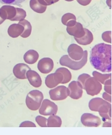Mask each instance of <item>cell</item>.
<instances>
[{
    "mask_svg": "<svg viewBox=\"0 0 112 135\" xmlns=\"http://www.w3.org/2000/svg\"><path fill=\"white\" fill-rule=\"evenodd\" d=\"M50 95L52 100H64L69 95V92L67 88L63 86L51 90Z\"/></svg>",
    "mask_w": 112,
    "mask_h": 135,
    "instance_id": "5b68a950",
    "label": "cell"
},
{
    "mask_svg": "<svg viewBox=\"0 0 112 135\" xmlns=\"http://www.w3.org/2000/svg\"><path fill=\"white\" fill-rule=\"evenodd\" d=\"M87 51H84V56L81 60L80 61H74L69 58L68 56H63L61 57L59 62L61 65L69 67L73 70H79L83 68L86 63H87Z\"/></svg>",
    "mask_w": 112,
    "mask_h": 135,
    "instance_id": "7a4b0ae2",
    "label": "cell"
},
{
    "mask_svg": "<svg viewBox=\"0 0 112 135\" xmlns=\"http://www.w3.org/2000/svg\"><path fill=\"white\" fill-rule=\"evenodd\" d=\"M57 112V106L55 103L48 100H43L39 113L42 115H51Z\"/></svg>",
    "mask_w": 112,
    "mask_h": 135,
    "instance_id": "277c9868",
    "label": "cell"
},
{
    "mask_svg": "<svg viewBox=\"0 0 112 135\" xmlns=\"http://www.w3.org/2000/svg\"><path fill=\"white\" fill-rule=\"evenodd\" d=\"M43 98V94L39 90L30 92L25 100L27 107L32 110H36L39 108Z\"/></svg>",
    "mask_w": 112,
    "mask_h": 135,
    "instance_id": "3957f363",
    "label": "cell"
},
{
    "mask_svg": "<svg viewBox=\"0 0 112 135\" xmlns=\"http://www.w3.org/2000/svg\"><path fill=\"white\" fill-rule=\"evenodd\" d=\"M26 0H0V3L3 4L8 5H20Z\"/></svg>",
    "mask_w": 112,
    "mask_h": 135,
    "instance_id": "30bf717a",
    "label": "cell"
},
{
    "mask_svg": "<svg viewBox=\"0 0 112 135\" xmlns=\"http://www.w3.org/2000/svg\"><path fill=\"white\" fill-rule=\"evenodd\" d=\"M39 58V54L35 50H31L27 51L26 53L24 54V59L25 62L29 63V64H33Z\"/></svg>",
    "mask_w": 112,
    "mask_h": 135,
    "instance_id": "9c48e42d",
    "label": "cell"
},
{
    "mask_svg": "<svg viewBox=\"0 0 112 135\" xmlns=\"http://www.w3.org/2000/svg\"><path fill=\"white\" fill-rule=\"evenodd\" d=\"M30 68L24 63L16 65L14 68L13 73L17 78L20 79H25L27 70H30Z\"/></svg>",
    "mask_w": 112,
    "mask_h": 135,
    "instance_id": "ba28073f",
    "label": "cell"
},
{
    "mask_svg": "<svg viewBox=\"0 0 112 135\" xmlns=\"http://www.w3.org/2000/svg\"><path fill=\"white\" fill-rule=\"evenodd\" d=\"M27 78L28 79V81L31 85L34 87L38 88L41 86L42 84V80L39 75L36 72L32 71L31 69L28 70L27 72Z\"/></svg>",
    "mask_w": 112,
    "mask_h": 135,
    "instance_id": "52a82bcc",
    "label": "cell"
},
{
    "mask_svg": "<svg viewBox=\"0 0 112 135\" xmlns=\"http://www.w3.org/2000/svg\"><path fill=\"white\" fill-rule=\"evenodd\" d=\"M54 66L53 61L50 58H43L38 63V69L42 73L47 74L52 70Z\"/></svg>",
    "mask_w": 112,
    "mask_h": 135,
    "instance_id": "8992f818",
    "label": "cell"
},
{
    "mask_svg": "<svg viewBox=\"0 0 112 135\" xmlns=\"http://www.w3.org/2000/svg\"><path fill=\"white\" fill-rule=\"evenodd\" d=\"M90 62L103 73L111 71V45L101 43L95 45L90 52Z\"/></svg>",
    "mask_w": 112,
    "mask_h": 135,
    "instance_id": "6da1fadb",
    "label": "cell"
}]
</instances>
